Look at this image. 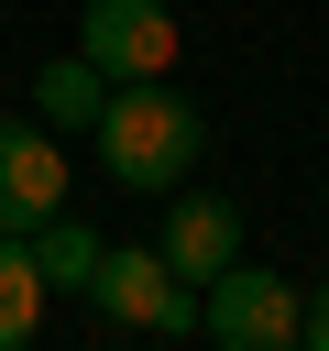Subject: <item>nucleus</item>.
<instances>
[{
    "mask_svg": "<svg viewBox=\"0 0 329 351\" xmlns=\"http://www.w3.org/2000/svg\"><path fill=\"white\" fill-rule=\"evenodd\" d=\"M88 143H99V176H110V186L175 197V186L197 176V154H208V121H197V99H186L175 77H121V88L99 99Z\"/></svg>",
    "mask_w": 329,
    "mask_h": 351,
    "instance_id": "nucleus-1",
    "label": "nucleus"
},
{
    "mask_svg": "<svg viewBox=\"0 0 329 351\" xmlns=\"http://www.w3.org/2000/svg\"><path fill=\"white\" fill-rule=\"evenodd\" d=\"M88 318L121 329V340H186V329H197V285H186L154 241H110L99 274H88Z\"/></svg>",
    "mask_w": 329,
    "mask_h": 351,
    "instance_id": "nucleus-2",
    "label": "nucleus"
},
{
    "mask_svg": "<svg viewBox=\"0 0 329 351\" xmlns=\"http://www.w3.org/2000/svg\"><path fill=\"white\" fill-rule=\"evenodd\" d=\"M296 307H307V285L274 274V263H252V252L197 285V329L219 351H296Z\"/></svg>",
    "mask_w": 329,
    "mask_h": 351,
    "instance_id": "nucleus-3",
    "label": "nucleus"
},
{
    "mask_svg": "<svg viewBox=\"0 0 329 351\" xmlns=\"http://www.w3.org/2000/svg\"><path fill=\"white\" fill-rule=\"evenodd\" d=\"M77 55L121 88V77H175V11L164 0H88L77 11Z\"/></svg>",
    "mask_w": 329,
    "mask_h": 351,
    "instance_id": "nucleus-4",
    "label": "nucleus"
},
{
    "mask_svg": "<svg viewBox=\"0 0 329 351\" xmlns=\"http://www.w3.org/2000/svg\"><path fill=\"white\" fill-rule=\"evenodd\" d=\"M154 252H164L186 285H208L219 263H241V197H219V186H175V197H164Z\"/></svg>",
    "mask_w": 329,
    "mask_h": 351,
    "instance_id": "nucleus-5",
    "label": "nucleus"
},
{
    "mask_svg": "<svg viewBox=\"0 0 329 351\" xmlns=\"http://www.w3.org/2000/svg\"><path fill=\"white\" fill-rule=\"evenodd\" d=\"M55 208H66V154L22 110V121H0V230H44Z\"/></svg>",
    "mask_w": 329,
    "mask_h": 351,
    "instance_id": "nucleus-6",
    "label": "nucleus"
},
{
    "mask_svg": "<svg viewBox=\"0 0 329 351\" xmlns=\"http://www.w3.org/2000/svg\"><path fill=\"white\" fill-rule=\"evenodd\" d=\"M99 99H110V77H99L88 55H55V66L33 77V121H44V132H88Z\"/></svg>",
    "mask_w": 329,
    "mask_h": 351,
    "instance_id": "nucleus-7",
    "label": "nucleus"
},
{
    "mask_svg": "<svg viewBox=\"0 0 329 351\" xmlns=\"http://www.w3.org/2000/svg\"><path fill=\"white\" fill-rule=\"evenodd\" d=\"M44 329V263H33V230H0V351H22Z\"/></svg>",
    "mask_w": 329,
    "mask_h": 351,
    "instance_id": "nucleus-8",
    "label": "nucleus"
},
{
    "mask_svg": "<svg viewBox=\"0 0 329 351\" xmlns=\"http://www.w3.org/2000/svg\"><path fill=\"white\" fill-rule=\"evenodd\" d=\"M99 252H110V241H99L88 219H66V208H55V219L33 230V263H44V296H88V274H99Z\"/></svg>",
    "mask_w": 329,
    "mask_h": 351,
    "instance_id": "nucleus-9",
    "label": "nucleus"
},
{
    "mask_svg": "<svg viewBox=\"0 0 329 351\" xmlns=\"http://www.w3.org/2000/svg\"><path fill=\"white\" fill-rule=\"evenodd\" d=\"M296 351H329V285H307V307H296Z\"/></svg>",
    "mask_w": 329,
    "mask_h": 351,
    "instance_id": "nucleus-10",
    "label": "nucleus"
}]
</instances>
